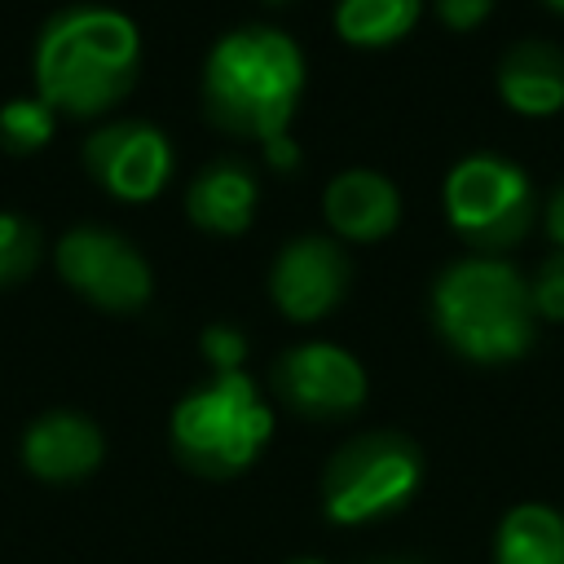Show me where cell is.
I'll use <instances>...</instances> for the list:
<instances>
[{"mask_svg": "<svg viewBox=\"0 0 564 564\" xmlns=\"http://www.w3.org/2000/svg\"><path fill=\"white\" fill-rule=\"evenodd\" d=\"M35 93L70 119H97L119 106L141 75V31L128 13L106 4L57 9L31 53Z\"/></svg>", "mask_w": 564, "mask_h": 564, "instance_id": "obj_1", "label": "cell"}, {"mask_svg": "<svg viewBox=\"0 0 564 564\" xmlns=\"http://www.w3.org/2000/svg\"><path fill=\"white\" fill-rule=\"evenodd\" d=\"M198 97L207 123L220 128L225 137L260 145L286 137L295 106L304 97V53L278 26H234L207 48Z\"/></svg>", "mask_w": 564, "mask_h": 564, "instance_id": "obj_2", "label": "cell"}, {"mask_svg": "<svg viewBox=\"0 0 564 564\" xmlns=\"http://www.w3.org/2000/svg\"><path fill=\"white\" fill-rule=\"evenodd\" d=\"M427 313L445 348L476 366L520 361L538 335L529 278L502 256L449 260L427 291Z\"/></svg>", "mask_w": 564, "mask_h": 564, "instance_id": "obj_3", "label": "cell"}, {"mask_svg": "<svg viewBox=\"0 0 564 564\" xmlns=\"http://www.w3.org/2000/svg\"><path fill=\"white\" fill-rule=\"evenodd\" d=\"M172 454L181 467L207 480H229L247 471L273 436V410L260 388L238 375H212L194 392H185L167 423Z\"/></svg>", "mask_w": 564, "mask_h": 564, "instance_id": "obj_4", "label": "cell"}, {"mask_svg": "<svg viewBox=\"0 0 564 564\" xmlns=\"http://www.w3.org/2000/svg\"><path fill=\"white\" fill-rule=\"evenodd\" d=\"M441 207L445 225L471 247V256H502L533 229L538 194L520 163L502 154H467L449 167Z\"/></svg>", "mask_w": 564, "mask_h": 564, "instance_id": "obj_5", "label": "cell"}, {"mask_svg": "<svg viewBox=\"0 0 564 564\" xmlns=\"http://www.w3.org/2000/svg\"><path fill=\"white\" fill-rule=\"evenodd\" d=\"M423 485V449L405 432H361L322 471V507L335 524H370L401 511Z\"/></svg>", "mask_w": 564, "mask_h": 564, "instance_id": "obj_6", "label": "cell"}, {"mask_svg": "<svg viewBox=\"0 0 564 564\" xmlns=\"http://www.w3.org/2000/svg\"><path fill=\"white\" fill-rule=\"evenodd\" d=\"M57 278L101 313H137L154 295L150 260L106 225H75L53 247Z\"/></svg>", "mask_w": 564, "mask_h": 564, "instance_id": "obj_7", "label": "cell"}, {"mask_svg": "<svg viewBox=\"0 0 564 564\" xmlns=\"http://www.w3.org/2000/svg\"><path fill=\"white\" fill-rule=\"evenodd\" d=\"M269 383H273L278 401L291 414L317 419V423L348 419L366 401V370H361V361L348 348L326 344V339L286 348L269 366Z\"/></svg>", "mask_w": 564, "mask_h": 564, "instance_id": "obj_8", "label": "cell"}, {"mask_svg": "<svg viewBox=\"0 0 564 564\" xmlns=\"http://www.w3.org/2000/svg\"><path fill=\"white\" fill-rule=\"evenodd\" d=\"M172 141L145 119L101 123L84 141V172L119 203H150L172 181Z\"/></svg>", "mask_w": 564, "mask_h": 564, "instance_id": "obj_9", "label": "cell"}, {"mask_svg": "<svg viewBox=\"0 0 564 564\" xmlns=\"http://www.w3.org/2000/svg\"><path fill=\"white\" fill-rule=\"evenodd\" d=\"M352 291V260L326 234L291 238L269 264V300L282 317L308 326L344 304Z\"/></svg>", "mask_w": 564, "mask_h": 564, "instance_id": "obj_10", "label": "cell"}, {"mask_svg": "<svg viewBox=\"0 0 564 564\" xmlns=\"http://www.w3.org/2000/svg\"><path fill=\"white\" fill-rule=\"evenodd\" d=\"M106 454L101 427L88 414L75 410H48L22 432V463L35 480L48 485H75L97 471Z\"/></svg>", "mask_w": 564, "mask_h": 564, "instance_id": "obj_11", "label": "cell"}, {"mask_svg": "<svg viewBox=\"0 0 564 564\" xmlns=\"http://www.w3.org/2000/svg\"><path fill=\"white\" fill-rule=\"evenodd\" d=\"M322 212L335 238L344 242H379L401 225V194L375 167H344L322 189Z\"/></svg>", "mask_w": 564, "mask_h": 564, "instance_id": "obj_12", "label": "cell"}, {"mask_svg": "<svg viewBox=\"0 0 564 564\" xmlns=\"http://www.w3.org/2000/svg\"><path fill=\"white\" fill-rule=\"evenodd\" d=\"M256 203H260V185L242 159H212L185 185V216L203 234H220V238L247 234L256 220Z\"/></svg>", "mask_w": 564, "mask_h": 564, "instance_id": "obj_13", "label": "cell"}, {"mask_svg": "<svg viewBox=\"0 0 564 564\" xmlns=\"http://www.w3.org/2000/svg\"><path fill=\"white\" fill-rule=\"evenodd\" d=\"M494 88L507 110L551 119L564 110V48L551 40H516L494 70Z\"/></svg>", "mask_w": 564, "mask_h": 564, "instance_id": "obj_14", "label": "cell"}, {"mask_svg": "<svg viewBox=\"0 0 564 564\" xmlns=\"http://www.w3.org/2000/svg\"><path fill=\"white\" fill-rule=\"evenodd\" d=\"M498 564H564V511L546 502H520L502 516L494 538Z\"/></svg>", "mask_w": 564, "mask_h": 564, "instance_id": "obj_15", "label": "cell"}, {"mask_svg": "<svg viewBox=\"0 0 564 564\" xmlns=\"http://www.w3.org/2000/svg\"><path fill=\"white\" fill-rule=\"evenodd\" d=\"M423 0H335V35L352 48H388L414 31Z\"/></svg>", "mask_w": 564, "mask_h": 564, "instance_id": "obj_16", "label": "cell"}, {"mask_svg": "<svg viewBox=\"0 0 564 564\" xmlns=\"http://www.w3.org/2000/svg\"><path fill=\"white\" fill-rule=\"evenodd\" d=\"M53 128H57V110L40 97V93H31V97H9L4 106H0V150L4 154H35V150H44L48 145V137H53Z\"/></svg>", "mask_w": 564, "mask_h": 564, "instance_id": "obj_17", "label": "cell"}, {"mask_svg": "<svg viewBox=\"0 0 564 564\" xmlns=\"http://www.w3.org/2000/svg\"><path fill=\"white\" fill-rule=\"evenodd\" d=\"M40 256H44L40 229L18 212H0V291L22 286L35 273Z\"/></svg>", "mask_w": 564, "mask_h": 564, "instance_id": "obj_18", "label": "cell"}, {"mask_svg": "<svg viewBox=\"0 0 564 564\" xmlns=\"http://www.w3.org/2000/svg\"><path fill=\"white\" fill-rule=\"evenodd\" d=\"M198 352L212 366V375H238L242 357H247V335L238 326H229V322H212L198 335Z\"/></svg>", "mask_w": 564, "mask_h": 564, "instance_id": "obj_19", "label": "cell"}, {"mask_svg": "<svg viewBox=\"0 0 564 564\" xmlns=\"http://www.w3.org/2000/svg\"><path fill=\"white\" fill-rule=\"evenodd\" d=\"M529 295L542 322H564V251H551L538 264V273L529 278Z\"/></svg>", "mask_w": 564, "mask_h": 564, "instance_id": "obj_20", "label": "cell"}, {"mask_svg": "<svg viewBox=\"0 0 564 564\" xmlns=\"http://www.w3.org/2000/svg\"><path fill=\"white\" fill-rule=\"evenodd\" d=\"M432 9L449 31H476L494 13V0H432Z\"/></svg>", "mask_w": 564, "mask_h": 564, "instance_id": "obj_21", "label": "cell"}, {"mask_svg": "<svg viewBox=\"0 0 564 564\" xmlns=\"http://www.w3.org/2000/svg\"><path fill=\"white\" fill-rule=\"evenodd\" d=\"M542 216H546V234H551L555 251H564V185H555V189H551V198H546Z\"/></svg>", "mask_w": 564, "mask_h": 564, "instance_id": "obj_22", "label": "cell"}, {"mask_svg": "<svg viewBox=\"0 0 564 564\" xmlns=\"http://www.w3.org/2000/svg\"><path fill=\"white\" fill-rule=\"evenodd\" d=\"M264 159L282 172H295L300 167V145L291 137H273V141H264Z\"/></svg>", "mask_w": 564, "mask_h": 564, "instance_id": "obj_23", "label": "cell"}, {"mask_svg": "<svg viewBox=\"0 0 564 564\" xmlns=\"http://www.w3.org/2000/svg\"><path fill=\"white\" fill-rule=\"evenodd\" d=\"M542 4H546L551 13H560V18H564V0H542Z\"/></svg>", "mask_w": 564, "mask_h": 564, "instance_id": "obj_24", "label": "cell"}, {"mask_svg": "<svg viewBox=\"0 0 564 564\" xmlns=\"http://www.w3.org/2000/svg\"><path fill=\"white\" fill-rule=\"evenodd\" d=\"M291 564H317V560H291Z\"/></svg>", "mask_w": 564, "mask_h": 564, "instance_id": "obj_25", "label": "cell"}, {"mask_svg": "<svg viewBox=\"0 0 564 564\" xmlns=\"http://www.w3.org/2000/svg\"><path fill=\"white\" fill-rule=\"evenodd\" d=\"M264 4H286V0H264Z\"/></svg>", "mask_w": 564, "mask_h": 564, "instance_id": "obj_26", "label": "cell"}, {"mask_svg": "<svg viewBox=\"0 0 564 564\" xmlns=\"http://www.w3.org/2000/svg\"><path fill=\"white\" fill-rule=\"evenodd\" d=\"M392 564H397V560H392Z\"/></svg>", "mask_w": 564, "mask_h": 564, "instance_id": "obj_27", "label": "cell"}]
</instances>
